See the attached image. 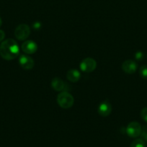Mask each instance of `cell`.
<instances>
[{
    "instance_id": "9c48e42d",
    "label": "cell",
    "mask_w": 147,
    "mask_h": 147,
    "mask_svg": "<svg viewBox=\"0 0 147 147\" xmlns=\"http://www.w3.org/2000/svg\"><path fill=\"white\" fill-rule=\"evenodd\" d=\"M137 67H138V64L134 60H125L122 64V70L127 74H133L136 71Z\"/></svg>"
},
{
    "instance_id": "ac0fdd59",
    "label": "cell",
    "mask_w": 147,
    "mask_h": 147,
    "mask_svg": "<svg viewBox=\"0 0 147 147\" xmlns=\"http://www.w3.org/2000/svg\"><path fill=\"white\" fill-rule=\"evenodd\" d=\"M33 26L35 29H40V23L39 22H35L34 24H33Z\"/></svg>"
},
{
    "instance_id": "ffe728a7",
    "label": "cell",
    "mask_w": 147,
    "mask_h": 147,
    "mask_svg": "<svg viewBox=\"0 0 147 147\" xmlns=\"http://www.w3.org/2000/svg\"><path fill=\"white\" fill-rule=\"evenodd\" d=\"M146 58H147V55H146Z\"/></svg>"
},
{
    "instance_id": "7a4b0ae2",
    "label": "cell",
    "mask_w": 147,
    "mask_h": 147,
    "mask_svg": "<svg viewBox=\"0 0 147 147\" xmlns=\"http://www.w3.org/2000/svg\"><path fill=\"white\" fill-rule=\"evenodd\" d=\"M57 103L62 109H70L74 103V98L67 91H61L57 96Z\"/></svg>"
},
{
    "instance_id": "5bb4252c",
    "label": "cell",
    "mask_w": 147,
    "mask_h": 147,
    "mask_svg": "<svg viewBox=\"0 0 147 147\" xmlns=\"http://www.w3.org/2000/svg\"><path fill=\"white\" fill-rule=\"evenodd\" d=\"M141 135V136H142L143 139H144L146 142H147V126H143Z\"/></svg>"
},
{
    "instance_id": "52a82bcc",
    "label": "cell",
    "mask_w": 147,
    "mask_h": 147,
    "mask_svg": "<svg viewBox=\"0 0 147 147\" xmlns=\"http://www.w3.org/2000/svg\"><path fill=\"white\" fill-rule=\"evenodd\" d=\"M97 112L102 117H107L110 116L112 112V106L108 100H104L99 104Z\"/></svg>"
},
{
    "instance_id": "3957f363",
    "label": "cell",
    "mask_w": 147,
    "mask_h": 147,
    "mask_svg": "<svg viewBox=\"0 0 147 147\" xmlns=\"http://www.w3.org/2000/svg\"><path fill=\"white\" fill-rule=\"evenodd\" d=\"M30 34V28L28 25L24 24H20L14 30V35L19 40H25Z\"/></svg>"
},
{
    "instance_id": "277c9868",
    "label": "cell",
    "mask_w": 147,
    "mask_h": 147,
    "mask_svg": "<svg viewBox=\"0 0 147 147\" xmlns=\"http://www.w3.org/2000/svg\"><path fill=\"white\" fill-rule=\"evenodd\" d=\"M141 130L142 128L141 124L138 122L133 121L127 126L126 134L131 138H137L141 135Z\"/></svg>"
},
{
    "instance_id": "d6986e66",
    "label": "cell",
    "mask_w": 147,
    "mask_h": 147,
    "mask_svg": "<svg viewBox=\"0 0 147 147\" xmlns=\"http://www.w3.org/2000/svg\"><path fill=\"white\" fill-rule=\"evenodd\" d=\"M1 24H2V20H1V19L0 18V27L1 26Z\"/></svg>"
},
{
    "instance_id": "6da1fadb",
    "label": "cell",
    "mask_w": 147,
    "mask_h": 147,
    "mask_svg": "<svg viewBox=\"0 0 147 147\" xmlns=\"http://www.w3.org/2000/svg\"><path fill=\"white\" fill-rule=\"evenodd\" d=\"M20 54V47L13 39H7L0 45V55L6 60L15 59Z\"/></svg>"
},
{
    "instance_id": "8992f818",
    "label": "cell",
    "mask_w": 147,
    "mask_h": 147,
    "mask_svg": "<svg viewBox=\"0 0 147 147\" xmlns=\"http://www.w3.org/2000/svg\"><path fill=\"white\" fill-rule=\"evenodd\" d=\"M21 49L27 55L34 54L37 50V45L33 40H27L24 42L21 46Z\"/></svg>"
},
{
    "instance_id": "ba28073f",
    "label": "cell",
    "mask_w": 147,
    "mask_h": 147,
    "mask_svg": "<svg viewBox=\"0 0 147 147\" xmlns=\"http://www.w3.org/2000/svg\"><path fill=\"white\" fill-rule=\"evenodd\" d=\"M19 63L20 66L25 70H31L34 67V60L30 56L26 55H22L19 58Z\"/></svg>"
},
{
    "instance_id": "30bf717a",
    "label": "cell",
    "mask_w": 147,
    "mask_h": 147,
    "mask_svg": "<svg viewBox=\"0 0 147 147\" xmlns=\"http://www.w3.org/2000/svg\"><path fill=\"white\" fill-rule=\"evenodd\" d=\"M51 87L56 91H63L67 90L66 83L59 78H55L51 80Z\"/></svg>"
},
{
    "instance_id": "2e32d148",
    "label": "cell",
    "mask_w": 147,
    "mask_h": 147,
    "mask_svg": "<svg viewBox=\"0 0 147 147\" xmlns=\"http://www.w3.org/2000/svg\"><path fill=\"white\" fill-rule=\"evenodd\" d=\"M135 58L136 60H138V61H141L144 58V55L142 52L138 51L137 53H135Z\"/></svg>"
},
{
    "instance_id": "8fae6325",
    "label": "cell",
    "mask_w": 147,
    "mask_h": 147,
    "mask_svg": "<svg viewBox=\"0 0 147 147\" xmlns=\"http://www.w3.org/2000/svg\"><path fill=\"white\" fill-rule=\"evenodd\" d=\"M66 78H67L68 80L71 83H76L80 79L81 73L79 70H76V69H71L67 72Z\"/></svg>"
},
{
    "instance_id": "4fadbf2b",
    "label": "cell",
    "mask_w": 147,
    "mask_h": 147,
    "mask_svg": "<svg viewBox=\"0 0 147 147\" xmlns=\"http://www.w3.org/2000/svg\"><path fill=\"white\" fill-rule=\"evenodd\" d=\"M139 74L142 78L147 79V65H143L140 67Z\"/></svg>"
},
{
    "instance_id": "7c38bea8",
    "label": "cell",
    "mask_w": 147,
    "mask_h": 147,
    "mask_svg": "<svg viewBox=\"0 0 147 147\" xmlns=\"http://www.w3.org/2000/svg\"><path fill=\"white\" fill-rule=\"evenodd\" d=\"M130 147H146L145 141L142 139H137L131 144Z\"/></svg>"
},
{
    "instance_id": "9a60e30c",
    "label": "cell",
    "mask_w": 147,
    "mask_h": 147,
    "mask_svg": "<svg viewBox=\"0 0 147 147\" xmlns=\"http://www.w3.org/2000/svg\"><path fill=\"white\" fill-rule=\"evenodd\" d=\"M141 117L144 121L147 122V107L144 108L141 111Z\"/></svg>"
},
{
    "instance_id": "e0dca14e",
    "label": "cell",
    "mask_w": 147,
    "mask_h": 147,
    "mask_svg": "<svg viewBox=\"0 0 147 147\" xmlns=\"http://www.w3.org/2000/svg\"><path fill=\"white\" fill-rule=\"evenodd\" d=\"M4 37H5V33H4V32L3 30H0V42L4 40Z\"/></svg>"
},
{
    "instance_id": "5b68a950",
    "label": "cell",
    "mask_w": 147,
    "mask_h": 147,
    "mask_svg": "<svg viewBox=\"0 0 147 147\" xmlns=\"http://www.w3.org/2000/svg\"><path fill=\"white\" fill-rule=\"evenodd\" d=\"M79 67L82 71L84 73H91L97 67V62L91 57H86L81 62Z\"/></svg>"
}]
</instances>
